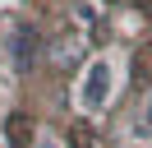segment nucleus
Segmentation results:
<instances>
[{"mask_svg":"<svg viewBox=\"0 0 152 148\" xmlns=\"http://www.w3.org/2000/svg\"><path fill=\"white\" fill-rule=\"evenodd\" d=\"M115 92V65L111 60H92L83 70V83H78V107L83 111H102Z\"/></svg>","mask_w":152,"mask_h":148,"instance_id":"f257e3e1","label":"nucleus"},{"mask_svg":"<svg viewBox=\"0 0 152 148\" xmlns=\"http://www.w3.org/2000/svg\"><path fill=\"white\" fill-rule=\"evenodd\" d=\"M138 134H143V139H152V97L143 102V111H138Z\"/></svg>","mask_w":152,"mask_h":148,"instance_id":"f03ea898","label":"nucleus"},{"mask_svg":"<svg viewBox=\"0 0 152 148\" xmlns=\"http://www.w3.org/2000/svg\"><path fill=\"white\" fill-rule=\"evenodd\" d=\"M37 148H56V144H37Z\"/></svg>","mask_w":152,"mask_h":148,"instance_id":"7ed1b4c3","label":"nucleus"}]
</instances>
